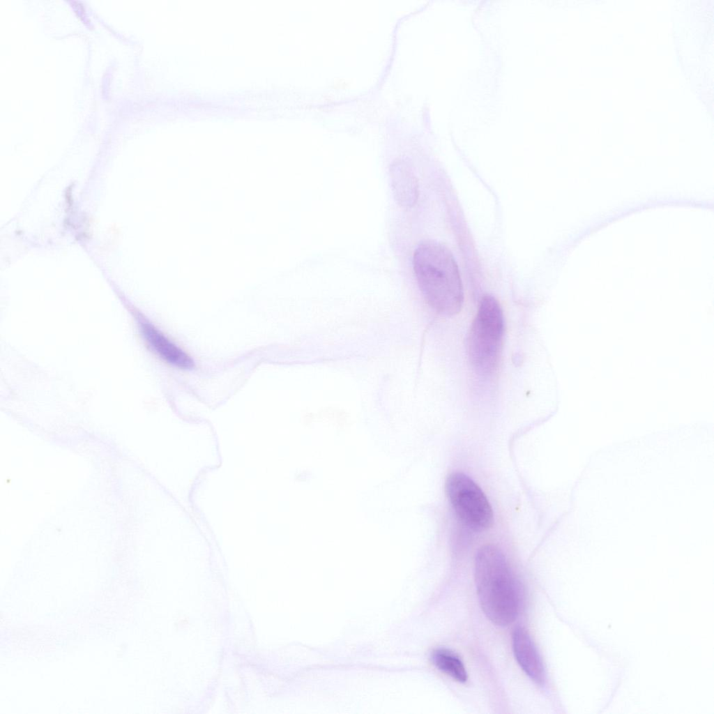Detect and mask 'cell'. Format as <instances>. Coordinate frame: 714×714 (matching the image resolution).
<instances>
[{
    "mask_svg": "<svg viewBox=\"0 0 714 714\" xmlns=\"http://www.w3.org/2000/svg\"><path fill=\"white\" fill-rule=\"evenodd\" d=\"M413 264L427 303L443 315L457 314L464 302V291L457 265L448 248L436 241H424L414 252Z\"/></svg>",
    "mask_w": 714,
    "mask_h": 714,
    "instance_id": "cell-1",
    "label": "cell"
},
{
    "mask_svg": "<svg viewBox=\"0 0 714 714\" xmlns=\"http://www.w3.org/2000/svg\"><path fill=\"white\" fill-rule=\"evenodd\" d=\"M475 582L485 614L497 625L513 622L519 610L520 588L503 553L493 545L480 547L475 559Z\"/></svg>",
    "mask_w": 714,
    "mask_h": 714,
    "instance_id": "cell-2",
    "label": "cell"
},
{
    "mask_svg": "<svg viewBox=\"0 0 714 714\" xmlns=\"http://www.w3.org/2000/svg\"><path fill=\"white\" fill-rule=\"evenodd\" d=\"M504 319L499 302L485 296L473 321L468 339L469 362L481 376H489L496 370L503 347Z\"/></svg>",
    "mask_w": 714,
    "mask_h": 714,
    "instance_id": "cell-3",
    "label": "cell"
},
{
    "mask_svg": "<svg viewBox=\"0 0 714 714\" xmlns=\"http://www.w3.org/2000/svg\"><path fill=\"white\" fill-rule=\"evenodd\" d=\"M446 492L457 516L466 526L481 531L492 525V507L480 487L468 476L459 472L450 474Z\"/></svg>",
    "mask_w": 714,
    "mask_h": 714,
    "instance_id": "cell-4",
    "label": "cell"
},
{
    "mask_svg": "<svg viewBox=\"0 0 714 714\" xmlns=\"http://www.w3.org/2000/svg\"><path fill=\"white\" fill-rule=\"evenodd\" d=\"M512 646L515 658L524 671L537 684L545 680L542 661L528 632L517 628L513 633Z\"/></svg>",
    "mask_w": 714,
    "mask_h": 714,
    "instance_id": "cell-5",
    "label": "cell"
},
{
    "mask_svg": "<svg viewBox=\"0 0 714 714\" xmlns=\"http://www.w3.org/2000/svg\"><path fill=\"white\" fill-rule=\"evenodd\" d=\"M141 328L148 344L166 362L182 369L194 367L193 360L151 323L142 321Z\"/></svg>",
    "mask_w": 714,
    "mask_h": 714,
    "instance_id": "cell-6",
    "label": "cell"
},
{
    "mask_svg": "<svg viewBox=\"0 0 714 714\" xmlns=\"http://www.w3.org/2000/svg\"><path fill=\"white\" fill-rule=\"evenodd\" d=\"M391 188L394 198L401 207H412L418 198L416 178L404 162H395L390 169Z\"/></svg>",
    "mask_w": 714,
    "mask_h": 714,
    "instance_id": "cell-7",
    "label": "cell"
},
{
    "mask_svg": "<svg viewBox=\"0 0 714 714\" xmlns=\"http://www.w3.org/2000/svg\"><path fill=\"white\" fill-rule=\"evenodd\" d=\"M432 659L440 671L454 680L460 683L466 681V668L459 657L454 652L446 648H439L433 652Z\"/></svg>",
    "mask_w": 714,
    "mask_h": 714,
    "instance_id": "cell-8",
    "label": "cell"
}]
</instances>
